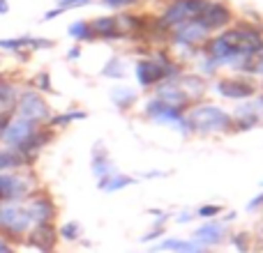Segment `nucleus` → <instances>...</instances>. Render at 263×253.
Returning <instances> with one entry per match:
<instances>
[{"label":"nucleus","mask_w":263,"mask_h":253,"mask_svg":"<svg viewBox=\"0 0 263 253\" xmlns=\"http://www.w3.org/2000/svg\"><path fill=\"white\" fill-rule=\"evenodd\" d=\"M185 122L192 134L199 136H213V134H227L233 131L231 113L222 106L210 104V101H196L185 111Z\"/></svg>","instance_id":"obj_1"},{"label":"nucleus","mask_w":263,"mask_h":253,"mask_svg":"<svg viewBox=\"0 0 263 253\" xmlns=\"http://www.w3.org/2000/svg\"><path fill=\"white\" fill-rule=\"evenodd\" d=\"M37 189V175L32 168H21L12 173H0V203H23Z\"/></svg>","instance_id":"obj_2"},{"label":"nucleus","mask_w":263,"mask_h":253,"mask_svg":"<svg viewBox=\"0 0 263 253\" xmlns=\"http://www.w3.org/2000/svg\"><path fill=\"white\" fill-rule=\"evenodd\" d=\"M210 37H213L210 30L199 21V18H196V21H185V23H180V26L168 30L171 44L176 46L178 51H182L185 55H190V58H196V55L203 51V46L208 44Z\"/></svg>","instance_id":"obj_3"},{"label":"nucleus","mask_w":263,"mask_h":253,"mask_svg":"<svg viewBox=\"0 0 263 253\" xmlns=\"http://www.w3.org/2000/svg\"><path fill=\"white\" fill-rule=\"evenodd\" d=\"M35 226L28 217L23 203H0V235L16 242L28 235V230Z\"/></svg>","instance_id":"obj_4"},{"label":"nucleus","mask_w":263,"mask_h":253,"mask_svg":"<svg viewBox=\"0 0 263 253\" xmlns=\"http://www.w3.org/2000/svg\"><path fill=\"white\" fill-rule=\"evenodd\" d=\"M51 109L46 104L44 95L35 90H21L16 101V109H14V118H21L26 122H32L37 126H46L51 120Z\"/></svg>","instance_id":"obj_5"},{"label":"nucleus","mask_w":263,"mask_h":253,"mask_svg":"<svg viewBox=\"0 0 263 253\" xmlns=\"http://www.w3.org/2000/svg\"><path fill=\"white\" fill-rule=\"evenodd\" d=\"M208 0H173L171 5H166L164 14L159 16L157 26L164 28V30H171V28L180 26L185 21H196V18L203 14Z\"/></svg>","instance_id":"obj_6"},{"label":"nucleus","mask_w":263,"mask_h":253,"mask_svg":"<svg viewBox=\"0 0 263 253\" xmlns=\"http://www.w3.org/2000/svg\"><path fill=\"white\" fill-rule=\"evenodd\" d=\"M215 90H217L219 97L231 101H247L252 97L259 95V83L252 76H245V74H238V76H227L219 78L215 83Z\"/></svg>","instance_id":"obj_7"},{"label":"nucleus","mask_w":263,"mask_h":253,"mask_svg":"<svg viewBox=\"0 0 263 253\" xmlns=\"http://www.w3.org/2000/svg\"><path fill=\"white\" fill-rule=\"evenodd\" d=\"M42 126L32 124V122H26L21 118H7L5 120V126H3V134H0V143L5 147H12V150H18L32 138V136L40 131Z\"/></svg>","instance_id":"obj_8"},{"label":"nucleus","mask_w":263,"mask_h":253,"mask_svg":"<svg viewBox=\"0 0 263 253\" xmlns=\"http://www.w3.org/2000/svg\"><path fill=\"white\" fill-rule=\"evenodd\" d=\"M26 205L28 217L32 219V223H55V217H58V207H55V200L51 198L46 191H35L30 198L23 200Z\"/></svg>","instance_id":"obj_9"},{"label":"nucleus","mask_w":263,"mask_h":253,"mask_svg":"<svg viewBox=\"0 0 263 253\" xmlns=\"http://www.w3.org/2000/svg\"><path fill=\"white\" fill-rule=\"evenodd\" d=\"M28 246L37 249L40 253H55L58 251V242H60V235H58V226L55 223H37L28 230V235L23 237Z\"/></svg>","instance_id":"obj_10"},{"label":"nucleus","mask_w":263,"mask_h":253,"mask_svg":"<svg viewBox=\"0 0 263 253\" xmlns=\"http://www.w3.org/2000/svg\"><path fill=\"white\" fill-rule=\"evenodd\" d=\"M199 21L203 23L205 28H208L210 35H215V32L227 30L229 23L233 21V14H231V9H229V5L213 3V0H208V5H205L203 14L199 16Z\"/></svg>","instance_id":"obj_11"},{"label":"nucleus","mask_w":263,"mask_h":253,"mask_svg":"<svg viewBox=\"0 0 263 253\" xmlns=\"http://www.w3.org/2000/svg\"><path fill=\"white\" fill-rule=\"evenodd\" d=\"M143 113L148 120H153V122L157 124H171V126H178L182 122V111L173 109V106L164 104L162 99H157V97H150L148 101H145L143 106Z\"/></svg>","instance_id":"obj_12"},{"label":"nucleus","mask_w":263,"mask_h":253,"mask_svg":"<svg viewBox=\"0 0 263 253\" xmlns=\"http://www.w3.org/2000/svg\"><path fill=\"white\" fill-rule=\"evenodd\" d=\"M153 97L162 99L164 104L173 106V109L182 111V113H185V111L192 106V101L187 99V95L182 92V88L178 86V78H166V81H162L157 88H155V95Z\"/></svg>","instance_id":"obj_13"},{"label":"nucleus","mask_w":263,"mask_h":253,"mask_svg":"<svg viewBox=\"0 0 263 253\" xmlns=\"http://www.w3.org/2000/svg\"><path fill=\"white\" fill-rule=\"evenodd\" d=\"M150 253H208V246H203L199 240H180V237H166L157 242Z\"/></svg>","instance_id":"obj_14"},{"label":"nucleus","mask_w":263,"mask_h":253,"mask_svg":"<svg viewBox=\"0 0 263 253\" xmlns=\"http://www.w3.org/2000/svg\"><path fill=\"white\" fill-rule=\"evenodd\" d=\"M229 235V226L217 219H208L203 226H199L194 230V240H199L203 246H217L227 240Z\"/></svg>","instance_id":"obj_15"},{"label":"nucleus","mask_w":263,"mask_h":253,"mask_svg":"<svg viewBox=\"0 0 263 253\" xmlns=\"http://www.w3.org/2000/svg\"><path fill=\"white\" fill-rule=\"evenodd\" d=\"M254 99V97H252ZM247 99V101H240L236 106V111L231 113V120H233V134L236 131H250L254 126H259V115H256V109H254V101Z\"/></svg>","instance_id":"obj_16"},{"label":"nucleus","mask_w":263,"mask_h":253,"mask_svg":"<svg viewBox=\"0 0 263 253\" xmlns=\"http://www.w3.org/2000/svg\"><path fill=\"white\" fill-rule=\"evenodd\" d=\"M178 86L182 88V92L187 95V99H190L192 104L203 101V95H205V90H208V81H205L203 76H199V74L182 72L180 76H178Z\"/></svg>","instance_id":"obj_17"},{"label":"nucleus","mask_w":263,"mask_h":253,"mask_svg":"<svg viewBox=\"0 0 263 253\" xmlns=\"http://www.w3.org/2000/svg\"><path fill=\"white\" fill-rule=\"evenodd\" d=\"M90 171L97 180H102V177H106V175H111V173L118 171V168L114 166V159H111L109 150L104 147V143H95V147H92Z\"/></svg>","instance_id":"obj_18"},{"label":"nucleus","mask_w":263,"mask_h":253,"mask_svg":"<svg viewBox=\"0 0 263 253\" xmlns=\"http://www.w3.org/2000/svg\"><path fill=\"white\" fill-rule=\"evenodd\" d=\"M18 95H21V90L12 81L0 78V118H12L14 109H16Z\"/></svg>","instance_id":"obj_19"},{"label":"nucleus","mask_w":263,"mask_h":253,"mask_svg":"<svg viewBox=\"0 0 263 253\" xmlns=\"http://www.w3.org/2000/svg\"><path fill=\"white\" fill-rule=\"evenodd\" d=\"M134 182L136 180L132 175H125V173L116 171V173H111V175L97 180V189L104 191V194H116V191H123V189H127V186H132Z\"/></svg>","instance_id":"obj_20"},{"label":"nucleus","mask_w":263,"mask_h":253,"mask_svg":"<svg viewBox=\"0 0 263 253\" xmlns=\"http://www.w3.org/2000/svg\"><path fill=\"white\" fill-rule=\"evenodd\" d=\"M92 39H118V28H116V16H100L95 21H90Z\"/></svg>","instance_id":"obj_21"},{"label":"nucleus","mask_w":263,"mask_h":253,"mask_svg":"<svg viewBox=\"0 0 263 253\" xmlns=\"http://www.w3.org/2000/svg\"><path fill=\"white\" fill-rule=\"evenodd\" d=\"M21 168H30L26 163V159L21 157V152L3 145L0 147V173H12V171H21Z\"/></svg>","instance_id":"obj_22"},{"label":"nucleus","mask_w":263,"mask_h":253,"mask_svg":"<svg viewBox=\"0 0 263 253\" xmlns=\"http://www.w3.org/2000/svg\"><path fill=\"white\" fill-rule=\"evenodd\" d=\"M116 28H118V39H127L141 30V18L132 14H116Z\"/></svg>","instance_id":"obj_23"},{"label":"nucleus","mask_w":263,"mask_h":253,"mask_svg":"<svg viewBox=\"0 0 263 253\" xmlns=\"http://www.w3.org/2000/svg\"><path fill=\"white\" fill-rule=\"evenodd\" d=\"M136 92L132 90V88L127 86H118V88H114L111 90V101H114V106L116 109H120V111H127L132 109V106L136 104Z\"/></svg>","instance_id":"obj_24"},{"label":"nucleus","mask_w":263,"mask_h":253,"mask_svg":"<svg viewBox=\"0 0 263 253\" xmlns=\"http://www.w3.org/2000/svg\"><path fill=\"white\" fill-rule=\"evenodd\" d=\"M125 74H127V62H125L123 58H118V55L109 58L106 65L102 67V76L104 78H116V81H120V78H125Z\"/></svg>","instance_id":"obj_25"},{"label":"nucleus","mask_w":263,"mask_h":253,"mask_svg":"<svg viewBox=\"0 0 263 253\" xmlns=\"http://www.w3.org/2000/svg\"><path fill=\"white\" fill-rule=\"evenodd\" d=\"M86 118H88V113H86V111H81V109H77V111H67V113H60V115H51L49 126H51V129H58V126L63 129V126L77 122V120H86Z\"/></svg>","instance_id":"obj_26"},{"label":"nucleus","mask_w":263,"mask_h":253,"mask_svg":"<svg viewBox=\"0 0 263 253\" xmlns=\"http://www.w3.org/2000/svg\"><path fill=\"white\" fill-rule=\"evenodd\" d=\"M32 39H35V37H12V39H0V49L14 51V53H21V51H28V53H30Z\"/></svg>","instance_id":"obj_27"},{"label":"nucleus","mask_w":263,"mask_h":253,"mask_svg":"<svg viewBox=\"0 0 263 253\" xmlns=\"http://www.w3.org/2000/svg\"><path fill=\"white\" fill-rule=\"evenodd\" d=\"M69 37L77 41H92V30H90V21H74L69 26Z\"/></svg>","instance_id":"obj_28"},{"label":"nucleus","mask_w":263,"mask_h":253,"mask_svg":"<svg viewBox=\"0 0 263 253\" xmlns=\"http://www.w3.org/2000/svg\"><path fill=\"white\" fill-rule=\"evenodd\" d=\"M58 235H60V240H65V242H79L83 235V228H81V223H77V221H67L58 228Z\"/></svg>","instance_id":"obj_29"},{"label":"nucleus","mask_w":263,"mask_h":253,"mask_svg":"<svg viewBox=\"0 0 263 253\" xmlns=\"http://www.w3.org/2000/svg\"><path fill=\"white\" fill-rule=\"evenodd\" d=\"M240 74L245 76H261L263 78V53H256L252 58L245 60V65L240 67Z\"/></svg>","instance_id":"obj_30"},{"label":"nucleus","mask_w":263,"mask_h":253,"mask_svg":"<svg viewBox=\"0 0 263 253\" xmlns=\"http://www.w3.org/2000/svg\"><path fill=\"white\" fill-rule=\"evenodd\" d=\"M30 90L40 92V95H46V92L53 90V83H51L49 72H40V74H35V76H32V81H30Z\"/></svg>","instance_id":"obj_31"},{"label":"nucleus","mask_w":263,"mask_h":253,"mask_svg":"<svg viewBox=\"0 0 263 253\" xmlns=\"http://www.w3.org/2000/svg\"><path fill=\"white\" fill-rule=\"evenodd\" d=\"M231 244L236 246L238 253H250L252 251V235L245 230H238L231 235Z\"/></svg>","instance_id":"obj_32"},{"label":"nucleus","mask_w":263,"mask_h":253,"mask_svg":"<svg viewBox=\"0 0 263 253\" xmlns=\"http://www.w3.org/2000/svg\"><path fill=\"white\" fill-rule=\"evenodd\" d=\"M222 212H224L222 205H201V207L196 209V217H201V219L208 221V219H217Z\"/></svg>","instance_id":"obj_33"},{"label":"nucleus","mask_w":263,"mask_h":253,"mask_svg":"<svg viewBox=\"0 0 263 253\" xmlns=\"http://www.w3.org/2000/svg\"><path fill=\"white\" fill-rule=\"evenodd\" d=\"M164 230H166V228H164V223H155V228H153V230H148V233H145V235L141 237V242H143V244H148V242L159 240V237L164 235Z\"/></svg>","instance_id":"obj_34"},{"label":"nucleus","mask_w":263,"mask_h":253,"mask_svg":"<svg viewBox=\"0 0 263 253\" xmlns=\"http://www.w3.org/2000/svg\"><path fill=\"white\" fill-rule=\"evenodd\" d=\"M55 3H58L60 12H67V9H74V7H83V5H88L90 0H55Z\"/></svg>","instance_id":"obj_35"},{"label":"nucleus","mask_w":263,"mask_h":253,"mask_svg":"<svg viewBox=\"0 0 263 253\" xmlns=\"http://www.w3.org/2000/svg\"><path fill=\"white\" fill-rule=\"evenodd\" d=\"M259 209H263V194L254 196V198L247 203V212H259Z\"/></svg>","instance_id":"obj_36"},{"label":"nucleus","mask_w":263,"mask_h":253,"mask_svg":"<svg viewBox=\"0 0 263 253\" xmlns=\"http://www.w3.org/2000/svg\"><path fill=\"white\" fill-rule=\"evenodd\" d=\"M0 253H16V249H14L12 240H7L5 235H0Z\"/></svg>","instance_id":"obj_37"},{"label":"nucleus","mask_w":263,"mask_h":253,"mask_svg":"<svg viewBox=\"0 0 263 253\" xmlns=\"http://www.w3.org/2000/svg\"><path fill=\"white\" fill-rule=\"evenodd\" d=\"M194 217H196V212H192V209H182V212L176 217V221L178 223H190V221H194Z\"/></svg>","instance_id":"obj_38"},{"label":"nucleus","mask_w":263,"mask_h":253,"mask_svg":"<svg viewBox=\"0 0 263 253\" xmlns=\"http://www.w3.org/2000/svg\"><path fill=\"white\" fill-rule=\"evenodd\" d=\"M102 3H104L106 7H111V9H120V7H127V5H132L134 0H102Z\"/></svg>","instance_id":"obj_39"},{"label":"nucleus","mask_w":263,"mask_h":253,"mask_svg":"<svg viewBox=\"0 0 263 253\" xmlns=\"http://www.w3.org/2000/svg\"><path fill=\"white\" fill-rule=\"evenodd\" d=\"M252 101H254V109H256V115H259V122L263 124V95H256Z\"/></svg>","instance_id":"obj_40"},{"label":"nucleus","mask_w":263,"mask_h":253,"mask_svg":"<svg viewBox=\"0 0 263 253\" xmlns=\"http://www.w3.org/2000/svg\"><path fill=\"white\" fill-rule=\"evenodd\" d=\"M79 58H81V46H72V49H69L67 51V60H69V62H77V60Z\"/></svg>","instance_id":"obj_41"},{"label":"nucleus","mask_w":263,"mask_h":253,"mask_svg":"<svg viewBox=\"0 0 263 253\" xmlns=\"http://www.w3.org/2000/svg\"><path fill=\"white\" fill-rule=\"evenodd\" d=\"M9 12V3L7 0H0V14H7Z\"/></svg>","instance_id":"obj_42"},{"label":"nucleus","mask_w":263,"mask_h":253,"mask_svg":"<svg viewBox=\"0 0 263 253\" xmlns=\"http://www.w3.org/2000/svg\"><path fill=\"white\" fill-rule=\"evenodd\" d=\"M254 253H263V242H261V244H256V246H254Z\"/></svg>","instance_id":"obj_43"},{"label":"nucleus","mask_w":263,"mask_h":253,"mask_svg":"<svg viewBox=\"0 0 263 253\" xmlns=\"http://www.w3.org/2000/svg\"><path fill=\"white\" fill-rule=\"evenodd\" d=\"M5 120H7V118H0V134H3V126H5Z\"/></svg>","instance_id":"obj_44"},{"label":"nucleus","mask_w":263,"mask_h":253,"mask_svg":"<svg viewBox=\"0 0 263 253\" xmlns=\"http://www.w3.org/2000/svg\"><path fill=\"white\" fill-rule=\"evenodd\" d=\"M0 147H3V143H0Z\"/></svg>","instance_id":"obj_45"},{"label":"nucleus","mask_w":263,"mask_h":253,"mask_svg":"<svg viewBox=\"0 0 263 253\" xmlns=\"http://www.w3.org/2000/svg\"><path fill=\"white\" fill-rule=\"evenodd\" d=\"M261 88H263V86H261Z\"/></svg>","instance_id":"obj_46"}]
</instances>
